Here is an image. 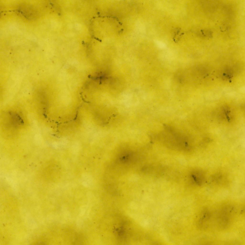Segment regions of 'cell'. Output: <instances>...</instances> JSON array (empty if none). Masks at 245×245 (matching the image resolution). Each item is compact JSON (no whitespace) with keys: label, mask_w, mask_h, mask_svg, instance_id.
<instances>
[{"label":"cell","mask_w":245,"mask_h":245,"mask_svg":"<svg viewBox=\"0 0 245 245\" xmlns=\"http://www.w3.org/2000/svg\"><path fill=\"white\" fill-rule=\"evenodd\" d=\"M210 212L207 210L203 211L200 216L198 222V226L200 228H206L210 218Z\"/></svg>","instance_id":"obj_1"}]
</instances>
